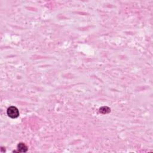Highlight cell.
I'll use <instances>...</instances> for the list:
<instances>
[{"mask_svg": "<svg viewBox=\"0 0 153 153\" xmlns=\"http://www.w3.org/2000/svg\"><path fill=\"white\" fill-rule=\"evenodd\" d=\"M17 149H18L19 152L25 153L28 150V147L25 145L24 143H20L17 145Z\"/></svg>", "mask_w": 153, "mask_h": 153, "instance_id": "7a4b0ae2", "label": "cell"}, {"mask_svg": "<svg viewBox=\"0 0 153 153\" xmlns=\"http://www.w3.org/2000/svg\"><path fill=\"white\" fill-rule=\"evenodd\" d=\"M111 111L110 108H109L107 106H103V107L99 109V112L102 114H107L109 113Z\"/></svg>", "mask_w": 153, "mask_h": 153, "instance_id": "3957f363", "label": "cell"}, {"mask_svg": "<svg viewBox=\"0 0 153 153\" xmlns=\"http://www.w3.org/2000/svg\"><path fill=\"white\" fill-rule=\"evenodd\" d=\"M7 114L10 118H16L19 116V112L17 108L14 106H11L7 109Z\"/></svg>", "mask_w": 153, "mask_h": 153, "instance_id": "6da1fadb", "label": "cell"}]
</instances>
